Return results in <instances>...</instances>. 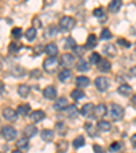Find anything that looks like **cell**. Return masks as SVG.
Instances as JSON below:
<instances>
[{
  "mask_svg": "<svg viewBox=\"0 0 136 153\" xmlns=\"http://www.w3.org/2000/svg\"><path fill=\"white\" fill-rule=\"evenodd\" d=\"M75 18H72V16H63V18L60 19V22H59V26H60L61 30H64V32H68V30H71V29H74V26H75Z\"/></svg>",
  "mask_w": 136,
  "mask_h": 153,
  "instance_id": "obj_1",
  "label": "cell"
},
{
  "mask_svg": "<svg viewBox=\"0 0 136 153\" xmlns=\"http://www.w3.org/2000/svg\"><path fill=\"white\" fill-rule=\"evenodd\" d=\"M1 135L6 141H14L16 138V130L12 126H3L1 127Z\"/></svg>",
  "mask_w": 136,
  "mask_h": 153,
  "instance_id": "obj_2",
  "label": "cell"
},
{
  "mask_svg": "<svg viewBox=\"0 0 136 153\" xmlns=\"http://www.w3.org/2000/svg\"><path fill=\"white\" fill-rule=\"evenodd\" d=\"M110 116L114 120H120L124 116V108L118 104H110Z\"/></svg>",
  "mask_w": 136,
  "mask_h": 153,
  "instance_id": "obj_3",
  "label": "cell"
},
{
  "mask_svg": "<svg viewBox=\"0 0 136 153\" xmlns=\"http://www.w3.org/2000/svg\"><path fill=\"white\" fill-rule=\"evenodd\" d=\"M59 66V60L57 57H46L44 60V70L48 73H53Z\"/></svg>",
  "mask_w": 136,
  "mask_h": 153,
  "instance_id": "obj_4",
  "label": "cell"
},
{
  "mask_svg": "<svg viewBox=\"0 0 136 153\" xmlns=\"http://www.w3.org/2000/svg\"><path fill=\"white\" fill-rule=\"evenodd\" d=\"M95 88L99 90V92H106L109 88V79L105 78V76H98L95 79Z\"/></svg>",
  "mask_w": 136,
  "mask_h": 153,
  "instance_id": "obj_5",
  "label": "cell"
},
{
  "mask_svg": "<svg viewBox=\"0 0 136 153\" xmlns=\"http://www.w3.org/2000/svg\"><path fill=\"white\" fill-rule=\"evenodd\" d=\"M60 64L63 67H71L74 64V55H71V53H64V55H61V57H60Z\"/></svg>",
  "mask_w": 136,
  "mask_h": 153,
  "instance_id": "obj_6",
  "label": "cell"
},
{
  "mask_svg": "<svg viewBox=\"0 0 136 153\" xmlns=\"http://www.w3.org/2000/svg\"><path fill=\"white\" fill-rule=\"evenodd\" d=\"M42 93H44V97L48 100H54L57 97V90L54 86H48V88H45Z\"/></svg>",
  "mask_w": 136,
  "mask_h": 153,
  "instance_id": "obj_7",
  "label": "cell"
},
{
  "mask_svg": "<svg viewBox=\"0 0 136 153\" xmlns=\"http://www.w3.org/2000/svg\"><path fill=\"white\" fill-rule=\"evenodd\" d=\"M45 52H46V55L49 57H56V55L59 53V48H57L56 44L51 42V44L45 45Z\"/></svg>",
  "mask_w": 136,
  "mask_h": 153,
  "instance_id": "obj_8",
  "label": "cell"
},
{
  "mask_svg": "<svg viewBox=\"0 0 136 153\" xmlns=\"http://www.w3.org/2000/svg\"><path fill=\"white\" fill-rule=\"evenodd\" d=\"M97 66H98V70L101 71V73H109L110 68H112V64H110V62H109L108 59H101Z\"/></svg>",
  "mask_w": 136,
  "mask_h": 153,
  "instance_id": "obj_9",
  "label": "cell"
},
{
  "mask_svg": "<svg viewBox=\"0 0 136 153\" xmlns=\"http://www.w3.org/2000/svg\"><path fill=\"white\" fill-rule=\"evenodd\" d=\"M94 109H95V107L91 104V102H87V104H85L82 107V109H80V114L83 115V116H90V115H93L94 114Z\"/></svg>",
  "mask_w": 136,
  "mask_h": 153,
  "instance_id": "obj_10",
  "label": "cell"
},
{
  "mask_svg": "<svg viewBox=\"0 0 136 153\" xmlns=\"http://www.w3.org/2000/svg\"><path fill=\"white\" fill-rule=\"evenodd\" d=\"M3 116H4V119H7V120H15L16 116H18V114H16V111L12 109V108H4L3 109Z\"/></svg>",
  "mask_w": 136,
  "mask_h": 153,
  "instance_id": "obj_11",
  "label": "cell"
},
{
  "mask_svg": "<svg viewBox=\"0 0 136 153\" xmlns=\"http://www.w3.org/2000/svg\"><path fill=\"white\" fill-rule=\"evenodd\" d=\"M102 52H104V55H106V56H110V57H114V56H116V53H117V51H116V47H114L113 44H106L104 47V49H102Z\"/></svg>",
  "mask_w": 136,
  "mask_h": 153,
  "instance_id": "obj_12",
  "label": "cell"
},
{
  "mask_svg": "<svg viewBox=\"0 0 136 153\" xmlns=\"http://www.w3.org/2000/svg\"><path fill=\"white\" fill-rule=\"evenodd\" d=\"M76 86H78V88H86V86H89V83H90V79L89 78H87V76H85V75H79V76H76Z\"/></svg>",
  "mask_w": 136,
  "mask_h": 153,
  "instance_id": "obj_13",
  "label": "cell"
},
{
  "mask_svg": "<svg viewBox=\"0 0 136 153\" xmlns=\"http://www.w3.org/2000/svg\"><path fill=\"white\" fill-rule=\"evenodd\" d=\"M106 112H108V108H106V105L105 104H98L94 109V115L97 116V118H102V116H105Z\"/></svg>",
  "mask_w": 136,
  "mask_h": 153,
  "instance_id": "obj_14",
  "label": "cell"
},
{
  "mask_svg": "<svg viewBox=\"0 0 136 153\" xmlns=\"http://www.w3.org/2000/svg\"><path fill=\"white\" fill-rule=\"evenodd\" d=\"M97 42H98V38L95 34H89L87 40H86V48L87 49H91V48H95L97 47Z\"/></svg>",
  "mask_w": 136,
  "mask_h": 153,
  "instance_id": "obj_15",
  "label": "cell"
},
{
  "mask_svg": "<svg viewBox=\"0 0 136 153\" xmlns=\"http://www.w3.org/2000/svg\"><path fill=\"white\" fill-rule=\"evenodd\" d=\"M54 109L56 111H64V109L68 107V101H67V99H64V97H61V99H59L56 102H54Z\"/></svg>",
  "mask_w": 136,
  "mask_h": 153,
  "instance_id": "obj_16",
  "label": "cell"
},
{
  "mask_svg": "<svg viewBox=\"0 0 136 153\" xmlns=\"http://www.w3.org/2000/svg\"><path fill=\"white\" fill-rule=\"evenodd\" d=\"M37 133H38V130H37V127H35L34 124H27V126L25 127V137L26 138L34 137Z\"/></svg>",
  "mask_w": 136,
  "mask_h": 153,
  "instance_id": "obj_17",
  "label": "cell"
},
{
  "mask_svg": "<svg viewBox=\"0 0 136 153\" xmlns=\"http://www.w3.org/2000/svg\"><path fill=\"white\" fill-rule=\"evenodd\" d=\"M32 108H30V105L29 104H21L18 105V108H16V114L18 115H22V116H27L30 114Z\"/></svg>",
  "mask_w": 136,
  "mask_h": 153,
  "instance_id": "obj_18",
  "label": "cell"
},
{
  "mask_svg": "<svg viewBox=\"0 0 136 153\" xmlns=\"http://www.w3.org/2000/svg\"><path fill=\"white\" fill-rule=\"evenodd\" d=\"M117 92L120 93L121 96H129L131 93H132V88H131V85H128V83H121V85L118 86Z\"/></svg>",
  "mask_w": 136,
  "mask_h": 153,
  "instance_id": "obj_19",
  "label": "cell"
},
{
  "mask_svg": "<svg viewBox=\"0 0 136 153\" xmlns=\"http://www.w3.org/2000/svg\"><path fill=\"white\" fill-rule=\"evenodd\" d=\"M70 78H72V71L68 70V68H64V70H61L60 73H59V79H60L61 82H67Z\"/></svg>",
  "mask_w": 136,
  "mask_h": 153,
  "instance_id": "obj_20",
  "label": "cell"
},
{
  "mask_svg": "<svg viewBox=\"0 0 136 153\" xmlns=\"http://www.w3.org/2000/svg\"><path fill=\"white\" fill-rule=\"evenodd\" d=\"M63 112L67 115V118H75L76 115L79 114V111H78V108H76L75 105H68Z\"/></svg>",
  "mask_w": 136,
  "mask_h": 153,
  "instance_id": "obj_21",
  "label": "cell"
},
{
  "mask_svg": "<svg viewBox=\"0 0 136 153\" xmlns=\"http://www.w3.org/2000/svg\"><path fill=\"white\" fill-rule=\"evenodd\" d=\"M121 6H123V1H121V0H113V1L109 3L108 10L110 11V13H117L118 10L121 8Z\"/></svg>",
  "mask_w": 136,
  "mask_h": 153,
  "instance_id": "obj_22",
  "label": "cell"
},
{
  "mask_svg": "<svg viewBox=\"0 0 136 153\" xmlns=\"http://www.w3.org/2000/svg\"><path fill=\"white\" fill-rule=\"evenodd\" d=\"M41 138L44 141H48V142H49V141H52L54 138V131L53 130H49V128H45V130H42L41 133Z\"/></svg>",
  "mask_w": 136,
  "mask_h": 153,
  "instance_id": "obj_23",
  "label": "cell"
},
{
  "mask_svg": "<svg viewBox=\"0 0 136 153\" xmlns=\"http://www.w3.org/2000/svg\"><path fill=\"white\" fill-rule=\"evenodd\" d=\"M97 127H98L99 131H104V133H106V131H109L112 128V124L109 123L108 120H98V123H97Z\"/></svg>",
  "mask_w": 136,
  "mask_h": 153,
  "instance_id": "obj_24",
  "label": "cell"
},
{
  "mask_svg": "<svg viewBox=\"0 0 136 153\" xmlns=\"http://www.w3.org/2000/svg\"><path fill=\"white\" fill-rule=\"evenodd\" d=\"M16 148H18V150L29 149V138H26V137L19 138V140L16 141Z\"/></svg>",
  "mask_w": 136,
  "mask_h": 153,
  "instance_id": "obj_25",
  "label": "cell"
},
{
  "mask_svg": "<svg viewBox=\"0 0 136 153\" xmlns=\"http://www.w3.org/2000/svg\"><path fill=\"white\" fill-rule=\"evenodd\" d=\"M32 119L33 122H41L45 119V112L42 109H37V111L32 112Z\"/></svg>",
  "mask_w": 136,
  "mask_h": 153,
  "instance_id": "obj_26",
  "label": "cell"
},
{
  "mask_svg": "<svg viewBox=\"0 0 136 153\" xmlns=\"http://www.w3.org/2000/svg\"><path fill=\"white\" fill-rule=\"evenodd\" d=\"M76 70L80 71V73H86V71H89V63H87L85 59H80V60L76 63Z\"/></svg>",
  "mask_w": 136,
  "mask_h": 153,
  "instance_id": "obj_27",
  "label": "cell"
},
{
  "mask_svg": "<svg viewBox=\"0 0 136 153\" xmlns=\"http://www.w3.org/2000/svg\"><path fill=\"white\" fill-rule=\"evenodd\" d=\"M25 37L27 41H33L35 37H37V29L35 27H29L25 33Z\"/></svg>",
  "mask_w": 136,
  "mask_h": 153,
  "instance_id": "obj_28",
  "label": "cell"
},
{
  "mask_svg": "<svg viewBox=\"0 0 136 153\" xmlns=\"http://www.w3.org/2000/svg\"><path fill=\"white\" fill-rule=\"evenodd\" d=\"M29 93H30V88H29L27 85L22 83V85L18 86V94L21 96V97H27Z\"/></svg>",
  "mask_w": 136,
  "mask_h": 153,
  "instance_id": "obj_29",
  "label": "cell"
},
{
  "mask_svg": "<svg viewBox=\"0 0 136 153\" xmlns=\"http://www.w3.org/2000/svg\"><path fill=\"white\" fill-rule=\"evenodd\" d=\"M71 97H72L75 101H79V100H82L83 97H85V92H83L82 89H74L72 92H71Z\"/></svg>",
  "mask_w": 136,
  "mask_h": 153,
  "instance_id": "obj_30",
  "label": "cell"
},
{
  "mask_svg": "<svg viewBox=\"0 0 136 153\" xmlns=\"http://www.w3.org/2000/svg\"><path fill=\"white\" fill-rule=\"evenodd\" d=\"M93 14H94V16L98 18L99 21H105V19H106V15H105V13H104V8H101V7L95 8L94 11H93Z\"/></svg>",
  "mask_w": 136,
  "mask_h": 153,
  "instance_id": "obj_31",
  "label": "cell"
},
{
  "mask_svg": "<svg viewBox=\"0 0 136 153\" xmlns=\"http://www.w3.org/2000/svg\"><path fill=\"white\" fill-rule=\"evenodd\" d=\"M83 145H85V137H83V135H78V137L72 141V146L76 148V149L83 146Z\"/></svg>",
  "mask_w": 136,
  "mask_h": 153,
  "instance_id": "obj_32",
  "label": "cell"
},
{
  "mask_svg": "<svg viewBox=\"0 0 136 153\" xmlns=\"http://www.w3.org/2000/svg\"><path fill=\"white\" fill-rule=\"evenodd\" d=\"M57 33H59V27L57 26H49L46 29V32H45V36L46 37H54Z\"/></svg>",
  "mask_w": 136,
  "mask_h": 153,
  "instance_id": "obj_33",
  "label": "cell"
},
{
  "mask_svg": "<svg viewBox=\"0 0 136 153\" xmlns=\"http://www.w3.org/2000/svg\"><path fill=\"white\" fill-rule=\"evenodd\" d=\"M99 60H101V56H99V53H97V52H93V53L90 55V63H91V64H98Z\"/></svg>",
  "mask_w": 136,
  "mask_h": 153,
  "instance_id": "obj_34",
  "label": "cell"
},
{
  "mask_svg": "<svg viewBox=\"0 0 136 153\" xmlns=\"http://www.w3.org/2000/svg\"><path fill=\"white\" fill-rule=\"evenodd\" d=\"M11 36H12V38H15V40H19V38L22 37V29L21 27H14L12 32H11Z\"/></svg>",
  "mask_w": 136,
  "mask_h": 153,
  "instance_id": "obj_35",
  "label": "cell"
},
{
  "mask_svg": "<svg viewBox=\"0 0 136 153\" xmlns=\"http://www.w3.org/2000/svg\"><path fill=\"white\" fill-rule=\"evenodd\" d=\"M121 148H123V143L121 142H112L110 146H109V150L110 152H118Z\"/></svg>",
  "mask_w": 136,
  "mask_h": 153,
  "instance_id": "obj_36",
  "label": "cell"
},
{
  "mask_svg": "<svg viewBox=\"0 0 136 153\" xmlns=\"http://www.w3.org/2000/svg\"><path fill=\"white\" fill-rule=\"evenodd\" d=\"M101 38L102 40H110L112 38V33L109 29H102V32H101Z\"/></svg>",
  "mask_w": 136,
  "mask_h": 153,
  "instance_id": "obj_37",
  "label": "cell"
},
{
  "mask_svg": "<svg viewBox=\"0 0 136 153\" xmlns=\"http://www.w3.org/2000/svg\"><path fill=\"white\" fill-rule=\"evenodd\" d=\"M19 48L21 47H19L18 42H11V44L8 45V51L11 52V53H16V52L19 51Z\"/></svg>",
  "mask_w": 136,
  "mask_h": 153,
  "instance_id": "obj_38",
  "label": "cell"
},
{
  "mask_svg": "<svg viewBox=\"0 0 136 153\" xmlns=\"http://www.w3.org/2000/svg\"><path fill=\"white\" fill-rule=\"evenodd\" d=\"M85 128H86V130H87V133H89L90 135H91V137H94V135H95V127H94V126H93L91 123H86Z\"/></svg>",
  "mask_w": 136,
  "mask_h": 153,
  "instance_id": "obj_39",
  "label": "cell"
},
{
  "mask_svg": "<svg viewBox=\"0 0 136 153\" xmlns=\"http://www.w3.org/2000/svg\"><path fill=\"white\" fill-rule=\"evenodd\" d=\"M117 45L124 47V48H129L131 47V42L128 41V40H125V38H118V40H117Z\"/></svg>",
  "mask_w": 136,
  "mask_h": 153,
  "instance_id": "obj_40",
  "label": "cell"
},
{
  "mask_svg": "<svg viewBox=\"0 0 136 153\" xmlns=\"http://www.w3.org/2000/svg\"><path fill=\"white\" fill-rule=\"evenodd\" d=\"M67 148H68V142L67 141H60V142L57 143V149L60 150V152H65Z\"/></svg>",
  "mask_w": 136,
  "mask_h": 153,
  "instance_id": "obj_41",
  "label": "cell"
},
{
  "mask_svg": "<svg viewBox=\"0 0 136 153\" xmlns=\"http://www.w3.org/2000/svg\"><path fill=\"white\" fill-rule=\"evenodd\" d=\"M76 47V42H75V40H74L72 37H68L65 40V48H75Z\"/></svg>",
  "mask_w": 136,
  "mask_h": 153,
  "instance_id": "obj_42",
  "label": "cell"
},
{
  "mask_svg": "<svg viewBox=\"0 0 136 153\" xmlns=\"http://www.w3.org/2000/svg\"><path fill=\"white\" fill-rule=\"evenodd\" d=\"M93 150H94L95 153H106L104 148H102L101 145H98V143H94V145H93Z\"/></svg>",
  "mask_w": 136,
  "mask_h": 153,
  "instance_id": "obj_43",
  "label": "cell"
},
{
  "mask_svg": "<svg viewBox=\"0 0 136 153\" xmlns=\"http://www.w3.org/2000/svg\"><path fill=\"white\" fill-rule=\"evenodd\" d=\"M56 128L60 131V134H65V126H64L63 122H59V123L56 124Z\"/></svg>",
  "mask_w": 136,
  "mask_h": 153,
  "instance_id": "obj_44",
  "label": "cell"
},
{
  "mask_svg": "<svg viewBox=\"0 0 136 153\" xmlns=\"http://www.w3.org/2000/svg\"><path fill=\"white\" fill-rule=\"evenodd\" d=\"M74 52H75L76 56H82V55L85 53V48H80V47H78V45H76V47L74 48Z\"/></svg>",
  "mask_w": 136,
  "mask_h": 153,
  "instance_id": "obj_45",
  "label": "cell"
},
{
  "mask_svg": "<svg viewBox=\"0 0 136 153\" xmlns=\"http://www.w3.org/2000/svg\"><path fill=\"white\" fill-rule=\"evenodd\" d=\"M30 76H32V78H34V79H38V78L41 76V71H40V70H33L32 73H30Z\"/></svg>",
  "mask_w": 136,
  "mask_h": 153,
  "instance_id": "obj_46",
  "label": "cell"
},
{
  "mask_svg": "<svg viewBox=\"0 0 136 153\" xmlns=\"http://www.w3.org/2000/svg\"><path fill=\"white\" fill-rule=\"evenodd\" d=\"M42 51H45V48H42V47H35L34 48V52H35V53H41Z\"/></svg>",
  "mask_w": 136,
  "mask_h": 153,
  "instance_id": "obj_47",
  "label": "cell"
},
{
  "mask_svg": "<svg viewBox=\"0 0 136 153\" xmlns=\"http://www.w3.org/2000/svg\"><path fill=\"white\" fill-rule=\"evenodd\" d=\"M131 143H132L133 146L136 148V134H133L132 137H131Z\"/></svg>",
  "mask_w": 136,
  "mask_h": 153,
  "instance_id": "obj_48",
  "label": "cell"
},
{
  "mask_svg": "<svg viewBox=\"0 0 136 153\" xmlns=\"http://www.w3.org/2000/svg\"><path fill=\"white\" fill-rule=\"evenodd\" d=\"M129 74H131L132 76H136V66H133L132 68H131V70H129Z\"/></svg>",
  "mask_w": 136,
  "mask_h": 153,
  "instance_id": "obj_49",
  "label": "cell"
},
{
  "mask_svg": "<svg viewBox=\"0 0 136 153\" xmlns=\"http://www.w3.org/2000/svg\"><path fill=\"white\" fill-rule=\"evenodd\" d=\"M4 89H6V88H4V83L0 81V94H3L4 93Z\"/></svg>",
  "mask_w": 136,
  "mask_h": 153,
  "instance_id": "obj_50",
  "label": "cell"
},
{
  "mask_svg": "<svg viewBox=\"0 0 136 153\" xmlns=\"http://www.w3.org/2000/svg\"><path fill=\"white\" fill-rule=\"evenodd\" d=\"M132 104H135V105H136V94H133V96H132Z\"/></svg>",
  "mask_w": 136,
  "mask_h": 153,
  "instance_id": "obj_51",
  "label": "cell"
},
{
  "mask_svg": "<svg viewBox=\"0 0 136 153\" xmlns=\"http://www.w3.org/2000/svg\"><path fill=\"white\" fill-rule=\"evenodd\" d=\"M11 153H22V152H21V150H12Z\"/></svg>",
  "mask_w": 136,
  "mask_h": 153,
  "instance_id": "obj_52",
  "label": "cell"
},
{
  "mask_svg": "<svg viewBox=\"0 0 136 153\" xmlns=\"http://www.w3.org/2000/svg\"><path fill=\"white\" fill-rule=\"evenodd\" d=\"M135 52H136V42H135Z\"/></svg>",
  "mask_w": 136,
  "mask_h": 153,
  "instance_id": "obj_53",
  "label": "cell"
},
{
  "mask_svg": "<svg viewBox=\"0 0 136 153\" xmlns=\"http://www.w3.org/2000/svg\"><path fill=\"white\" fill-rule=\"evenodd\" d=\"M0 70H1V63H0Z\"/></svg>",
  "mask_w": 136,
  "mask_h": 153,
  "instance_id": "obj_54",
  "label": "cell"
}]
</instances>
